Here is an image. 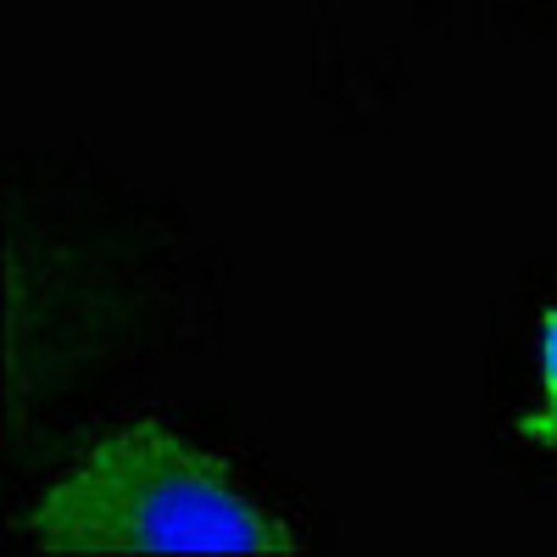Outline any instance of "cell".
Segmentation results:
<instances>
[{"label":"cell","instance_id":"2","mask_svg":"<svg viewBox=\"0 0 557 557\" xmlns=\"http://www.w3.org/2000/svg\"><path fill=\"white\" fill-rule=\"evenodd\" d=\"M535 357H541V368H535V374H541V412H557V307L541 318V346H535Z\"/></svg>","mask_w":557,"mask_h":557},{"label":"cell","instance_id":"3","mask_svg":"<svg viewBox=\"0 0 557 557\" xmlns=\"http://www.w3.org/2000/svg\"><path fill=\"white\" fill-rule=\"evenodd\" d=\"M519 435H524L530 446H546V451H557V412H541V407H530V412H524V424H519Z\"/></svg>","mask_w":557,"mask_h":557},{"label":"cell","instance_id":"1","mask_svg":"<svg viewBox=\"0 0 557 557\" xmlns=\"http://www.w3.org/2000/svg\"><path fill=\"white\" fill-rule=\"evenodd\" d=\"M45 552L173 557V552H301V541L235 480L228 462L168 424H117L51 480L28 513Z\"/></svg>","mask_w":557,"mask_h":557}]
</instances>
